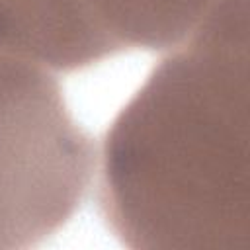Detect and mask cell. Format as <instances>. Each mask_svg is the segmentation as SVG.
Segmentation results:
<instances>
[{
  "mask_svg": "<svg viewBox=\"0 0 250 250\" xmlns=\"http://www.w3.org/2000/svg\"><path fill=\"white\" fill-rule=\"evenodd\" d=\"M221 0H72L100 61L182 45Z\"/></svg>",
  "mask_w": 250,
  "mask_h": 250,
  "instance_id": "cell-3",
  "label": "cell"
},
{
  "mask_svg": "<svg viewBox=\"0 0 250 250\" xmlns=\"http://www.w3.org/2000/svg\"><path fill=\"white\" fill-rule=\"evenodd\" d=\"M96 162L53 70L0 51V250L55 234L84 201Z\"/></svg>",
  "mask_w": 250,
  "mask_h": 250,
  "instance_id": "cell-2",
  "label": "cell"
},
{
  "mask_svg": "<svg viewBox=\"0 0 250 250\" xmlns=\"http://www.w3.org/2000/svg\"><path fill=\"white\" fill-rule=\"evenodd\" d=\"M248 0H221L102 137L98 211L135 250H246Z\"/></svg>",
  "mask_w": 250,
  "mask_h": 250,
  "instance_id": "cell-1",
  "label": "cell"
},
{
  "mask_svg": "<svg viewBox=\"0 0 250 250\" xmlns=\"http://www.w3.org/2000/svg\"><path fill=\"white\" fill-rule=\"evenodd\" d=\"M0 51L53 72L100 62L72 0H0Z\"/></svg>",
  "mask_w": 250,
  "mask_h": 250,
  "instance_id": "cell-4",
  "label": "cell"
}]
</instances>
